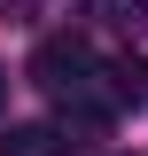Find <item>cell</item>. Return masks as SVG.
Masks as SVG:
<instances>
[{
    "mask_svg": "<svg viewBox=\"0 0 148 156\" xmlns=\"http://www.w3.org/2000/svg\"><path fill=\"white\" fill-rule=\"evenodd\" d=\"M31 86H47L55 101L93 94V55L78 47V39H39V55H31Z\"/></svg>",
    "mask_w": 148,
    "mask_h": 156,
    "instance_id": "obj_1",
    "label": "cell"
},
{
    "mask_svg": "<svg viewBox=\"0 0 148 156\" xmlns=\"http://www.w3.org/2000/svg\"><path fill=\"white\" fill-rule=\"evenodd\" d=\"M0 156H70V140L55 125H8V148Z\"/></svg>",
    "mask_w": 148,
    "mask_h": 156,
    "instance_id": "obj_2",
    "label": "cell"
},
{
    "mask_svg": "<svg viewBox=\"0 0 148 156\" xmlns=\"http://www.w3.org/2000/svg\"><path fill=\"white\" fill-rule=\"evenodd\" d=\"M93 16L109 31H148V0H93Z\"/></svg>",
    "mask_w": 148,
    "mask_h": 156,
    "instance_id": "obj_3",
    "label": "cell"
},
{
    "mask_svg": "<svg viewBox=\"0 0 148 156\" xmlns=\"http://www.w3.org/2000/svg\"><path fill=\"white\" fill-rule=\"evenodd\" d=\"M0 94H8V78H0Z\"/></svg>",
    "mask_w": 148,
    "mask_h": 156,
    "instance_id": "obj_4",
    "label": "cell"
}]
</instances>
